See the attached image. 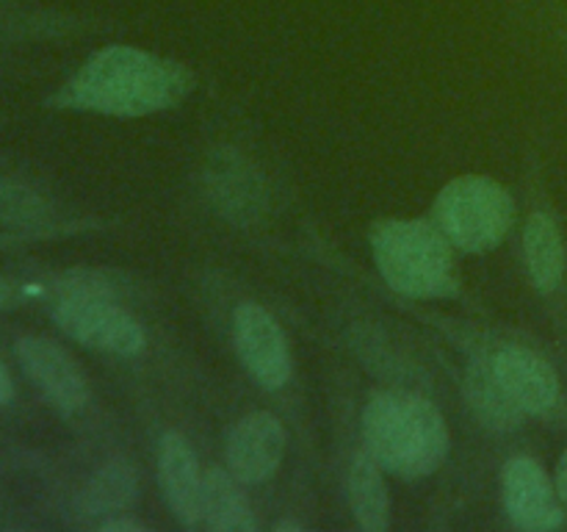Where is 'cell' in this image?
<instances>
[{"mask_svg":"<svg viewBox=\"0 0 567 532\" xmlns=\"http://www.w3.org/2000/svg\"><path fill=\"white\" fill-rule=\"evenodd\" d=\"M194 83V72L181 61L131 44H109L89 55L50 103L133 120L175 109L192 94Z\"/></svg>","mask_w":567,"mask_h":532,"instance_id":"6da1fadb","label":"cell"},{"mask_svg":"<svg viewBox=\"0 0 567 532\" xmlns=\"http://www.w3.org/2000/svg\"><path fill=\"white\" fill-rule=\"evenodd\" d=\"M452 438L430 399L413 391H377L363 410V449L391 474L421 480L446 460Z\"/></svg>","mask_w":567,"mask_h":532,"instance_id":"7a4b0ae2","label":"cell"},{"mask_svg":"<svg viewBox=\"0 0 567 532\" xmlns=\"http://www.w3.org/2000/svg\"><path fill=\"white\" fill-rule=\"evenodd\" d=\"M371 255L382 280L413 299H446L460 294L454 244L432 219H377L369 231Z\"/></svg>","mask_w":567,"mask_h":532,"instance_id":"3957f363","label":"cell"},{"mask_svg":"<svg viewBox=\"0 0 567 532\" xmlns=\"http://www.w3.org/2000/svg\"><path fill=\"white\" fill-rule=\"evenodd\" d=\"M430 219L454 249L491 253L513 231L515 200L496 177L463 175L437 192Z\"/></svg>","mask_w":567,"mask_h":532,"instance_id":"277c9868","label":"cell"},{"mask_svg":"<svg viewBox=\"0 0 567 532\" xmlns=\"http://www.w3.org/2000/svg\"><path fill=\"white\" fill-rule=\"evenodd\" d=\"M50 316L61 332L75 338L83 347L97 349V352L133 358L147 347L144 327L127 310H122L114 299H53Z\"/></svg>","mask_w":567,"mask_h":532,"instance_id":"5b68a950","label":"cell"},{"mask_svg":"<svg viewBox=\"0 0 567 532\" xmlns=\"http://www.w3.org/2000/svg\"><path fill=\"white\" fill-rule=\"evenodd\" d=\"M14 355L22 375L55 410L72 416L86 408V377L61 344L44 336H22L14 341Z\"/></svg>","mask_w":567,"mask_h":532,"instance_id":"8992f818","label":"cell"},{"mask_svg":"<svg viewBox=\"0 0 567 532\" xmlns=\"http://www.w3.org/2000/svg\"><path fill=\"white\" fill-rule=\"evenodd\" d=\"M233 341L255 382L269 391L291 380V349L275 316L258 303H244L233 316Z\"/></svg>","mask_w":567,"mask_h":532,"instance_id":"52a82bcc","label":"cell"},{"mask_svg":"<svg viewBox=\"0 0 567 532\" xmlns=\"http://www.w3.org/2000/svg\"><path fill=\"white\" fill-rule=\"evenodd\" d=\"M502 499L509 521L524 532H551L565 524L557 485L535 458H509L502 471Z\"/></svg>","mask_w":567,"mask_h":532,"instance_id":"ba28073f","label":"cell"},{"mask_svg":"<svg viewBox=\"0 0 567 532\" xmlns=\"http://www.w3.org/2000/svg\"><path fill=\"white\" fill-rule=\"evenodd\" d=\"M227 469L244 485H258L275 477L286 454V427L275 413L255 410L230 427L225 441Z\"/></svg>","mask_w":567,"mask_h":532,"instance_id":"9c48e42d","label":"cell"},{"mask_svg":"<svg viewBox=\"0 0 567 532\" xmlns=\"http://www.w3.org/2000/svg\"><path fill=\"white\" fill-rule=\"evenodd\" d=\"M491 366L526 416H543L559 402V377L543 355L509 344L491 355Z\"/></svg>","mask_w":567,"mask_h":532,"instance_id":"30bf717a","label":"cell"},{"mask_svg":"<svg viewBox=\"0 0 567 532\" xmlns=\"http://www.w3.org/2000/svg\"><path fill=\"white\" fill-rule=\"evenodd\" d=\"M158 480L172 515L194 530L203 521V474L197 454L181 432H166L158 449Z\"/></svg>","mask_w":567,"mask_h":532,"instance_id":"8fae6325","label":"cell"},{"mask_svg":"<svg viewBox=\"0 0 567 532\" xmlns=\"http://www.w3.org/2000/svg\"><path fill=\"white\" fill-rule=\"evenodd\" d=\"M347 497L354 521L369 532H385L391 526V497H388L382 466L365 449L352 454L347 471Z\"/></svg>","mask_w":567,"mask_h":532,"instance_id":"7c38bea8","label":"cell"},{"mask_svg":"<svg viewBox=\"0 0 567 532\" xmlns=\"http://www.w3.org/2000/svg\"><path fill=\"white\" fill-rule=\"evenodd\" d=\"M465 397H468L471 410L482 427L493 432H513L518 430L524 421V410L513 402L507 388L498 382L496 371H493L491 358L487 360H471L468 371H465Z\"/></svg>","mask_w":567,"mask_h":532,"instance_id":"4fadbf2b","label":"cell"},{"mask_svg":"<svg viewBox=\"0 0 567 532\" xmlns=\"http://www.w3.org/2000/svg\"><path fill=\"white\" fill-rule=\"evenodd\" d=\"M524 255L537 291H557L565 275V238L551 214L537 211L529 216L524 227Z\"/></svg>","mask_w":567,"mask_h":532,"instance_id":"5bb4252c","label":"cell"},{"mask_svg":"<svg viewBox=\"0 0 567 532\" xmlns=\"http://www.w3.org/2000/svg\"><path fill=\"white\" fill-rule=\"evenodd\" d=\"M244 482L230 469H208L203 474V524L214 532H252L255 515L249 508Z\"/></svg>","mask_w":567,"mask_h":532,"instance_id":"9a60e30c","label":"cell"},{"mask_svg":"<svg viewBox=\"0 0 567 532\" xmlns=\"http://www.w3.org/2000/svg\"><path fill=\"white\" fill-rule=\"evenodd\" d=\"M138 497V474L125 460L100 466L81 493V510L86 515H111L131 508Z\"/></svg>","mask_w":567,"mask_h":532,"instance_id":"2e32d148","label":"cell"},{"mask_svg":"<svg viewBox=\"0 0 567 532\" xmlns=\"http://www.w3.org/2000/svg\"><path fill=\"white\" fill-rule=\"evenodd\" d=\"M53 219V205L22 183L0 181V225L37 227Z\"/></svg>","mask_w":567,"mask_h":532,"instance_id":"e0dca14e","label":"cell"},{"mask_svg":"<svg viewBox=\"0 0 567 532\" xmlns=\"http://www.w3.org/2000/svg\"><path fill=\"white\" fill-rule=\"evenodd\" d=\"M255 177L258 175H247V164H244V161L216 158V166H214V172H210L208 181H221V183H230L233 186V192H227L216 205H221V211H225V214L247 216L249 205L258 203Z\"/></svg>","mask_w":567,"mask_h":532,"instance_id":"ac0fdd59","label":"cell"},{"mask_svg":"<svg viewBox=\"0 0 567 532\" xmlns=\"http://www.w3.org/2000/svg\"><path fill=\"white\" fill-rule=\"evenodd\" d=\"M53 299L64 297H86V299H114L116 288L111 283L109 275L94 269H70L64 275H59L50 286Z\"/></svg>","mask_w":567,"mask_h":532,"instance_id":"d6986e66","label":"cell"},{"mask_svg":"<svg viewBox=\"0 0 567 532\" xmlns=\"http://www.w3.org/2000/svg\"><path fill=\"white\" fill-rule=\"evenodd\" d=\"M103 532H147V524L136 519H127V515H109V519L100 524Z\"/></svg>","mask_w":567,"mask_h":532,"instance_id":"ffe728a7","label":"cell"},{"mask_svg":"<svg viewBox=\"0 0 567 532\" xmlns=\"http://www.w3.org/2000/svg\"><path fill=\"white\" fill-rule=\"evenodd\" d=\"M11 399H14V382H11L9 366H6L3 358H0V408H6Z\"/></svg>","mask_w":567,"mask_h":532,"instance_id":"44dd1931","label":"cell"},{"mask_svg":"<svg viewBox=\"0 0 567 532\" xmlns=\"http://www.w3.org/2000/svg\"><path fill=\"white\" fill-rule=\"evenodd\" d=\"M17 303V286L9 280V277L0 275V310L11 308Z\"/></svg>","mask_w":567,"mask_h":532,"instance_id":"7402d4cb","label":"cell"},{"mask_svg":"<svg viewBox=\"0 0 567 532\" xmlns=\"http://www.w3.org/2000/svg\"><path fill=\"white\" fill-rule=\"evenodd\" d=\"M557 493L559 499H563V504L567 508V449L563 452V458H559V466H557Z\"/></svg>","mask_w":567,"mask_h":532,"instance_id":"603a6c76","label":"cell"},{"mask_svg":"<svg viewBox=\"0 0 567 532\" xmlns=\"http://www.w3.org/2000/svg\"><path fill=\"white\" fill-rule=\"evenodd\" d=\"M275 530H277V532H286V530L299 532V530H302V524H297V521H280V524H277Z\"/></svg>","mask_w":567,"mask_h":532,"instance_id":"cb8c5ba5","label":"cell"}]
</instances>
